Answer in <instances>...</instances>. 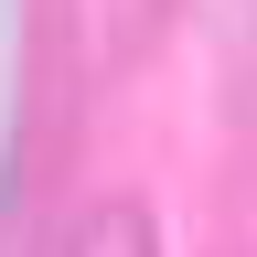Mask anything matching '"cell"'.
I'll use <instances>...</instances> for the list:
<instances>
[{
    "label": "cell",
    "mask_w": 257,
    "mask_h": 257,
    "mask_svg": "<svg viewBox=\"0 0 257 257\" xmlns=\"http://www.w3.org/2000/svg\"><path fill=\"white\" fill-rule=\"evenodd\" d=\"M75 257H161V236H150L140 204H96V214L75 225Z\"/></svg>",
    "instance_id": "6da1fadb"
}]
</instances>
